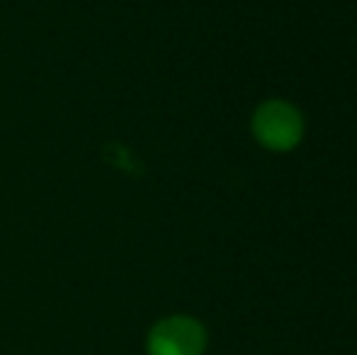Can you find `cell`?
Masks as SVG:
<instances>
[{"instance_id":"cell-1","label":"cell","mask_w":357,"mask_h":355,"mask_svg":"<svg viewBox=\"0 0 357 355\" xmlns=\"http://www.w3.org/2000/svg\"><path fill=\"white\" fill-rule=\"evenodd\" d=\"M207 328L192 317L175 314L153 324L146 338L149 355H204Z\"/></svg>"},{"instance_id":"cell-2","label":"cell","mask_w":357,"mask_h":355,"mask_svg":"<svg viewBox=\"0 0 357 355\" xmlns=\"http://www.w3.org/2000/svg\"><path fill=\"white\" fill-rule=\"evenodd\" d=\"M255 137L273 151H287L301 137V117L291 105L273 100L258 107L253 119Z\"/></svg>"}]
</instances>
